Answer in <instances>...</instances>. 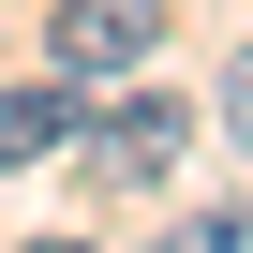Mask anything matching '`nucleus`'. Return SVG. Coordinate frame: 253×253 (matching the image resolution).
<instances>
[{
	"instance_id": "f03ea898",
	"label": "nucleus",
	"mask_w": 253,
	"mask_h": 253,
	"mask_svg": "<svg viewBox=\"0 0 253 253\" xmlns=\"http://www.w3.org/2000/svg\"><path fill=\"white\" fill-rule=\"evenodd\" d=\"M45 60L89 89V75H134V60H164V0H60L45 15Z\"/></svg>"
},
{
	"instance_id": "f257e3e1",
	"label": "nucleus",
	"mask_w": 253,
	"mask_h": 253,
	"mask_svg": "<svg viewBox=\"0 0 253 253\" xmlns=\"http://www.w3.org/2000/svg\"><path fill=\"white\" fill-rule=\"evenodd\" d=\"M194 134H209V119H194L179 89H119L104 119H75V164H89V194H164Z\"/></svg>"
},
{
	"instance_id": "7ed1b4c3",
	"label": "nucleus",
	"mask_w": 253,
	"mask_h": 253,
	"mask_svg": "<svg viewBox=\"0 0 253 253\" xmlns=\"http://www.w3.org/2000/svg\"><path fill=\"white\" fill-rule=\"evenodd\" d=\"M75 119H89V104H75V75H60V60H45V75H15V89H0V179H15V164H60V149H75Z\"/></svg>"
},
{
	"instance_id": "20e7f679",
	"label": "nucleus",
	"mask_w": 253,
	"mask_h": 253,
	"mask_svg": "<svg viewBox=\"0 0 253 253\" xmlns=\"http://www.w3.org/2000/svg\"><path fill=\"white\" fill-rule=\"evenodd\" d=\"M209 134H238V149H253V45H238V60H223V89H209Z\"/></svg>"
}]
</instances>
